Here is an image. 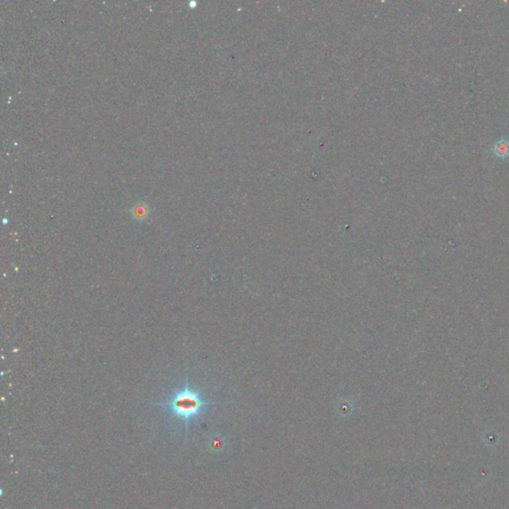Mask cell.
Returning a JSON list of instances; mask_svg holds the SVG:
<instances>
[{"label": "cell", "mask_w": 509, "mask_h": 509, "mask_svg": "<svg viewBox=\"0 0 509 509\" xmlns=\"http://www.w3.org/2000/svg\"><path fill=\"white\" fill-rule=\"evenodd\" d=\"M152 405L163 407L171 417L184 423L185 436L187 438L189 424L200 418L205 410L214 405V403L204 399L200 391L191 387L186 377L184 385L174 391L168 400Z\"/></svg>", "instance_id": "6da1fadb"}, {"label": "cell", "mask_w": 509, "mask_h": 509, "mask_svg": "<svg viewBox=\"0 0 509 509\" xmlns=\"http://www.w3.org/2000/svg\"><path fill=\"white\" fill-rule=\"evenodd\" d=\"M492 152L495 157L506 159L509 157V137L506 135L498 140L492 147Z\"/></svg>", "instance_id": "7a4b0ae2"}, {"label": "cell", "mask_w": 509, "mask_h": 509, "mask_svg": "<svg viewBox=\"0 0 509 509\" xmlns=\"http://www.w3.org/2000/svg\"><path fill=\"white\" fill-rule=\"evenodd\" d=\"M131 215L136 221H145L149 215V206L146 203H138L131 208Z\"/></svg>", "instance_id": "3957f363"}]
</instances>
